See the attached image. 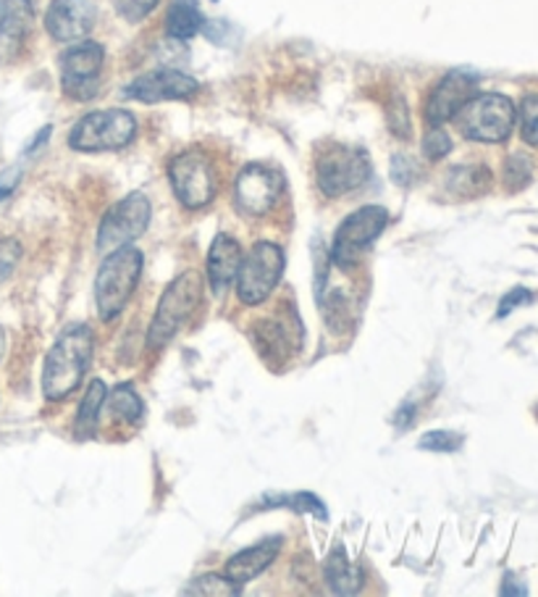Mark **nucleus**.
Instances as JSON below:
<instances>
[{"instance_id":"1","label":"nucleus","mask_w":538,"mask_h":597,"mask_svg":"<svg viewBox=\"0 0 538 597\" xmlns=\"http://www.w3.org/2000/svg\"><path fill=\"white\" fill-rule=\"evenodd\" d=\"M95 353V334L87 324H72L50 348L42 368V395L48 400H66L80 390L89 371Z\"/></svg>"},{"instance_id":"2","label":"nucleus","mask_w":538,"mask_h":597,"mask_svg":"<svg viewBox=\"0 0 538 597\" xmlns=\"http://www.w3.org/2000/svg\"><path fill=\"white\" fill-rule=\"evenodd\" d=\"M145 256L137 247H117L106 253V260L100 264L98 279H95V303L102 321L119 319L121 310L130 303L132 292L137 290L139 277H143Z\"/></svg>"},{"instance_id":"3","label":"nucleus","mask_w":538,"mask_h":597,"mask_svg":"<svg viewBox=\"0 0 538 597\" xmlns=\"http://www.w3.org/2000/svg\"><path fill=\"white\" fill-rule=\"evenodd\" d=\"M203 297V277L197 271H184L174 282L169 284L160 297L156 316H152L150 329H147V348L158 351V348L169 345L174 334L182 329V324L195 314Z\"/></svg>"},{"instance_id":"4","label":"nucleus","mask_w":538,"mask_h":597,"mask_svg":"<svg viewBox=\"0 0 538 597\" xmlns=\"http://www.w3.org/2000/svg\"><path fill=\"white\" fill-rule=\"evenodd\" d=\"M137 135V119L124 108L93 111L74 124L69 145L82 154H102V150L126 148Z\"/></svg>"},{"instance_id":"5","label":"nucleus","mask_w":538,"mask_h":597,"mask_svg":"<svg viewBox=\"0 0 538 597\" xmlns=\"http://www.w3.org/2000/svg\"><path fill=\"white\" fill-rule=\"evenodd\" d=\"M457 126L467 139L476 143H504L515 126V106L497 93L473 95L457 111Z\"/></svg>"},{"instance_id":"6","label":"nucleus","mask_w":538,"mask_h":597,"mask_svg":"<svg viewBox=\"0 0 538 597\" xmlns=\"http://www.w3.org/2000/svg\"><path fill=\"white\" fill-rule=\"evenodd\" d=\"M370 158L363 148H350V145H331L316 161V180L320 193L329 198H342V195L355 193L370 180Z\"/></svg>"},{"instance_id":"7","label":"nucleus","mask_w":538,"mask_h":597,"mask_svg":"<svg viewBox=\"0 0 538 597\" xmlns=\"http://www.w3.org/2000/svg\"><path fill=\"white\" fill-rule=\"evenodd\" d=\"M389 224V211L383 206H363L339 224L331 243V260L339 269H350L360 260L368 247L381 237Z\"/></svg>"},{"instance_id":"8","label":"nucleus","mask_w":538,"mask_h":597,"mask_svg":"<svg viewBox=\"0 0 538 597\" xmlns=\"http://www.w3.org/2000/svg\"><path fill=\"white\" fill-rule=\"evenodd\" d=\"M281 275H284V251L273 243H258L242 258L236 295L245 306H260L279 288Z\"/></svg>"},{"instance_id":"9","label":"nucleus","mask_w":538,"mask_h":597,"mask_svg":"<svg viewBox=\"0 0 538 597\" xmlns=\"http://www.w3.org/2000/svg\"><path fill=\"white\" fill-rule=\"evenodd\" d=\"M169 180L176 200L189 211L210 206V200L216 198V190H219V176H216L213 163L203 150L179 154L169 163Z\"/></svg>"},{"instance_id":"10","label":"nucleus","mask_w":538,"mask_h":597,"mask_svg":"<svg viewBox=\"0 0 538 597\" xmlns=\"http://www.w3.org/2000/svg\"><path fill=\"white\" fill-rule=\"evenodd\" d=\"M150 200L143 193H130L124 200H119L117 206H111V211L102 216L100 230H98V251L111 253L117 247H124L134 243L137 237H143L147 224H150Z\"/></svg>"},{"instance_id":"11","label":"nucleus","mask_w":538,"mask_h":597,"mask_svg":"<svg viewBox=\"0 0 538 597\" xmlns=\"http://www.w3.org/2000/svg\"><path fill=\"white\" fill-rule=\"evenodd\" d=\"M106 50L100 42H76L61 56V87L72 100H93L100 93V72Z\"/></svg>"},{"instance_id":"12","label":"nucleus","mask_w":538,"mask_h":597,"mask_svg":"<svg viewBox=\"0 0 538 597\" xmlns=\"http://www.w3.org/2000/svg\"><path fill=\"white\" fill-rule=\"evenodd\" d=\"M284 174L266 163H249L234 184L236 208L247 216H266L284 195Z\"/></svg>"},{"instance_id":"13","label":"nucleus","mask_w":538,"mask_h":597,"mask_svg":"<svg viewBox=\"0 0 538 597\" xmlns=\"http://www.w3.org/2000/svg\"><path fill=\"white\" fill-rule=\"evenodd\" d=\"M197 90L200 85L189 74L176 72V69H158L126 85L124 95L139 103H163V100H187Z\"/></svg>"},{"instance_id":"14","label":"nucleus","mask_w":538,"mask_h":597,"mask_svg":"<svg viewBox=\"0 0 538 597\" xmlns=\"http://www.w3.org/2000/svg\"><path fill=\"white\" fill-rule=\"evenodd\" d=\"M478 93V77L465 69L450 72L444 80L433 87L431 98L426 103V122L431 126H441L450 119L457 117V111L463 108L473 95Z\"/></svg>"},{"instance_id":"15","label":"nucleus","mask_w":538,"mask_h":597,"mask_svg":"<svg viewBox=\"0 0 538 597\" xmlns=\"http://www.w3.org/2000/svg\"><path fill=\"white\" fill-rule=\"evenodd\" d=\"M95 5L89 0H53L45 14V29L59 42H80L95 27Z\"/></svg>"},{"instance_id":"16","label":"nucleus","mask_w":538,"mask_h":597,"mask_svg":"<svg viewBox=\"0 0 538 597\" xmlns=\"http://www.w3.org/2000/svg\"><path fill=\"white\" fill-rule=\"evenodd\" d=\"M35 5L32 0H0V63L14 61L27 42Z\"/></svg>"},{"instance_id":"17","label":"nucleus","mask_w":538,"mask_h":597,"mask_svg":"<svg viewBox=\"0 0 538 597\" xmlns=\"http://www.w3.org/2000/svg\"><path fill=\"white\" fill-rule=\"evenodd\" d=\"M242 258H245L242 256V245L236 243L232 234H216V240L210 243L208 251V266H205L208 284L216 295H223L227 290H232L236 275H240Z\"/></svg>"},{"instance_id":"18","label":"nucleus","mask_w":538,"mask_h":597,"mask_svg":"<svg viewBox=\"0 0 538 597\" xmlns=\"http://www.w3.org/2000/svg\"><path fill=\"white\" fill-rule=\"evenodd\" d=\"M279 550H281V537L262 539V543L253 545V548L236 552V556L229 558L227 566H223V574H227L236 587H242V584L258 580L262 571L277 561Z\"/></svg>"},{"instance_id":"19","label":"nucleus","mask_w":538,"mask_h":597,"mask_svg":"<svg viewBox=\"0 0 538 597\" xmlns=\"http://www.w3.org/2000/svg\"><path fill=\"white\" fill-rule=\"evenodd\" d=\"M323 574H326V584H329V589H334L337 595L360 593L363 571H360V566H357V563L350 561L344 545H337V548L329 552V558H326Z\"/></svg>"},{"instance_id":"20","label":"nucleus","mask_w":538,"mask_h":597,"mask_svg":"<svg viewBox=\"0 0 538 597\" xmlns=\"http://www.w3.org/2000/svg\"><path fill=\"white\" fill-rule=\"evenodd\" d=\"M108 398V387L100 379H93L87 387L85 398H82L80 411H76V422H74V435L76 440H89L95 437V431L100 427V414L102 405H106Z\"/></svg>"},{"instance_id":"21","label":"nucleus","mask_w":538,"mask_h":597,"mask_svg":"<svg viewBox=\"0 0 538 597\" xmlns=\"http://www.w3.org/2000/svg\"><path fill=\"white\" fill-rule=\"evenodd\" d=\"M205 27V19L200 14V5L195 0H174L166 16V32L174 40H192Z\"/></svg>"},{"instance_id":"22","label":"nucleus","mask_w":538,"mask_h":597,"mask_svg":"<svg viewBox=\"0 0 538 597\" xmlns=\"http://www.w3.org/2000/svg\"><path fill=\"white\" fill-rule=\"evenodd\" d=\"M447 184L460 198H476L491 187V171L486 167H457L450 171Z\"/></svg>"},{"instance_id":"23","label":"nucleus","mask_w":538,"mask_h":597,"mask_svg":"<svg viewBox=\"0 0 538 597\" xmlns=\"http://www.w3.org/2000/svg\"><path fill=\"white\" fill-rule=\"evenodd\" d=\"M108 411H111L113 418H121L124 424H139L145 416V405L139 400L137 392H134L132 385H119L108 392L106 398Z\"/></svg>"},{"instance_id":"24","label":"nucleus","mask_w":538,"mask_h":597,"mask_svg":"<svg viewBox=\"0 0 538 597\" xmlns=\"http://www.w3.org/2000/svg\"><path fill=\"white\" fill-rule=\"evenodd\" d=\"M266 505L268 508H292V511H297V513H310V516H316L318 521L329 519V511H326L323 500L313 492L271 495V498H266Z\"/></svg>"},{"instance_id":"25","label":"nucleus","mask_w":538,"mask_h":597,"mask_svg":"<svg viewBox=\"0 0 538 597\" xmlns=\"http://www.w3.org/2000/svg\"><path fill=\"white\" fill-rule=\"evenodd\" d=\"M184 595H216V597H229L240 595V587L229 580L227 574H205L200 580H195L184 589Z\"/></svg>"},{"instance_id":"26","label":"nucleus","mask_w":538,"mask_h":597,"mask_svg":"<svg viewBox=\"0 0 538 597\" xmlns=\"http://www.w3.org/2000/svg\"><path fill=\"white\" fill-rule=\"evenodd\" d=\"M463 435H457V431H426V435L420 437L418 448L420 450H431V453H457L460 448H463Z\"/></svg>"},{"instance_id":"27","label":"nucleus","mask_w":538,"mask_h":597,"mask_svg":"<svg viewBox=\"0 0 538 597\" xmlns=\"http://www.w3.org/2000/svg\"><path fill=\"white\" fill-rule=\"evenodd\" d=\"M450 150H452L450 135H447L441 126H431L428 135L423 137V154L431 158V161H439V158H444Z\"/></svg>"},{"instance_id":"28","label":"nucleus","mask_w":538,"mask_h":597,"mask_svg":"<svg viewBox=\"0 0 538 597\" xmlns=\"http://www.w3.org/2000/svg\"><path fill=\"white\" fill-rule=\"evenodd\" d=\"M521 130H523L525 143L538 145V95L523 100V106H521Z\"/></svg>"},{"instance_id":"29","label":"nucleus","mask_w":538,"mask_h":597,"mask_svg":"<svg viewBox=\"0 0 538 597\" xmlns=\"http://www.w3.org/2000/svg\"><path fill=\"white\" fill-rule=\"evenodd\" d=\"M19 258H22V245L14 237H0V282L14 275Z\"/></svg>"},{"instance_id":"30","label":"nucleus","mask_w":538,"mask_h":597,"mask_svg":"<svg viewBox=\"0 0 538 597\" xmlns=\"http://www.w3.org/2000/svg\"><path fill=\"white\" fill-rule=\"evenodd\" d=\"M158 5V0H117V11L126 22L137 24L152 14V9Z\"/></svg>"},{"instance_id":"31","label":"nucleus","mask_w":538,"mask_h":597,"mask_svg":"<svg viewBox=\"0 0 538 597\" xmlns=\"http://www.w3.org/2000/svg\"><path fill=\"white\" fill-rule=\"evenodd\" d=\"M528 303H534V295H530V290H525V288L510 290L508 295L502 297V303H499L497 319H508V316H510L512 310H515L517 306H528Z\"/></svg>"},{"instance_id":"32","label":"nucleus","mask_w":538,"mask_h":597,"mask_svg":"<svg viewBox=\"0 0 538 597\" xmlns=\"http://www.w3.org/2000/svg\"><path fill=\"white\" fill-rule=\"evenodd\" d=\"M530 180V167L523 156H512L508 161V184L512 187H523Z\"/></svg>"},{"instance_id":"33","label":"nucleus","mask_w":538,"mask_h":597,"mask_svg":"<svg viewBox=\"0 0 538 597\" xmlns=\"http://www.w3.org/2000/svg\"><path fill=\"white\" fill-rule=\"evenodd\" d=\"M415 174H418V171H415V163L409 161L407 156H394V161H392V176H394V182L396 184H407L415 180Z\"/></svg>"},{"instance_id":"34","label":"nucleus","mask_w":538,"mask_h":597,"mask_svg":"<svg viewBox=\"0 0 538 597\" xmlns=\"http://www.w3.org/2000/svg\"><path fill=\"white\" fill-rule=\"evenodd\" d=\"M19 180H22V169H19V167L5 169L3 174H0V200H5L11 193H14Z\"/></svg>"},{"instance_id":"35","label":"nucleus","mask_w":538,"mask_h":597,"mask_svg":"<svg viewBox=\"0 0 538 597\" xmlns=\"http://www.w3.org/2000/svg\"><path fill=\"white\" fill-rule=\"evenodd\" d=\"M413 422H415V405L413 403H402L400 411L394 414V424L400 429H407Z\"/></svg>"},{"instance_id":"36","label":"nucleus","mask_w":538,"mask_h":597,"mask_svg":"<svg viewBox=\"0 0 538 597\" xmlns=\"http://www.w3.org/2000/svg\"><path fill=\"white\" fill-rule=\"evenodd\" d=\"M502 595H528V589L523 587V582H517L515 574H508V576H504Z\"/></svg>"},{"instance_id":"37","label":"nucleus","mask_w":538,"mask_h":597,"mask_svg":"<svg viewBox=\"0 0 538 597\" xmlns=\"http://www.w3.org/2000/svg\"><path fill=\"white\" fill-rule=\"evenodd\" d=\"M50 132H53V130H50V126H42V130H40V135H37V137H35V139H32V143H29L27 154H35V150H37V148H42V145H45V139H48V137H50Z\"/></svg>"},{"instance_id":"38","label":"nucleus","mask_w":538,"mask_h":597,"mask_svg":"<svg viewBox=\"0 0 538 597\" xmlns=\"http://www.w3.org/2000/svg\"><path fill=\"white\" fill-rule=\"evenodd\" d=\"M3 353H5V332L3 327H0V358H3Z\"/></svg>"}]
</instances>
